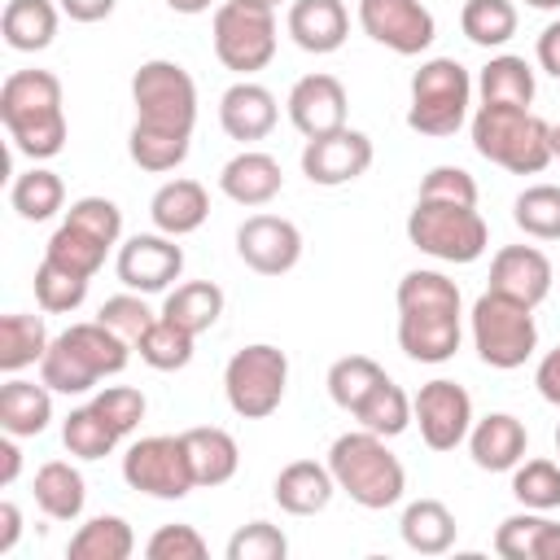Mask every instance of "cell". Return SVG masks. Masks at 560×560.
Returning a JSON list of instances; mask_svg holds the SVG:
<instances>
[{"label": "cell", "mask_w": 560, "mask_h": 560, "mask_svg": "<svg viewBox=\"0 0 560 560\" xmlns=\"http://www.w3.org/2000/svg\"><path fill=\"white\" fill-rule=\"evenodd\" d=\"M206 538L197 534V525H184V521H175V525H158L153 529V538L144 542V556L149 560H206Z\"/></svg>", "instance_id": "51"}, {"label": "cell", "mask_w": 560, "mask_h": 560, "mask_svg": "<svg viewBox=\"0 0 560 560\" xmlns=\"http://www.w3.org/2000/svg\"><path fill=\"white\" fill-rule=\"evenodd\" d=\"M332 494H337V481H332L328 464H315V459H293L271 481V499L289 516H315L332 503Z\"/></svg>", "instance_id": "23"}, {"label": "cell", "mask_w": 560, "mask_h": 560, "mask_svg": "<svg viewBox=\"0 0 560 560\" xmlns=\"http://www.w3.org/2000/svg\"><path fill=\"white\" fill-rule=\"evenodd\" d=\"M66 223L83 228L88 236H96V241L109 245V249H114L118 236H122V210H118L109 197H79V201H70Z\"/></svg>", "instance_id": "47"}, {"label": "cell", "mask_w": 560, "mask_h": 560, "mask_svg": "<svg viewBox=\"0 0 560 560\" xmlns=\"http://www.w3.org/2000/svg\"><path fill=\"white\" fill-rule=\"evenodd\" d=\"M289 538L271 521H249L228 538V560H284Z\"/></svg>", "instance_id": "49"}, {"label": "cell", "mask_w": 560, "mask_h": 560, "mask_svg": "<svg viewBox=\"0 0 560 560\" xmlns=\"http://www.w3.org/2000/svg\"><path fill=\"white\" fill-rule=\"evenodd\" d=\"M398 350L411 363H446L459 350V284L416 267L398 280Z\"/></svg>", "instance_id": "1"}, {"label": "cell", "mask_w": 560, "mask_h": 560, "mask_svg": "<svg viewBox=\"0 0 560 560\" xmlns=\"http://www.w3.org/2000/svg\"><path fill=\"white\" fill-rule=\"evenodd\" d=\"M105 254H109V245H101L96 236H88L83 228L66 223V219H61V228H57V232L48 236V245H44V258H52L57 267H66V271H74V276H88V280L101 271Z\"/></svg>", "instance_id": "43"}, {"label": "cell", "mask_w": 560, "mask_h": 560, "mask_svg": "<svg viewBox=\"0 0 560 560\" xmlns=\"http://www.w3.org/2000/svg\"><path fill=\"white\" fill-rule=\"evenodd\" d=\"M192 346H197V337H192L188 328H179L175 319H166V315H158V319L144 328V337L136 341L140 359H144L153 372H179V368H188V363H192Z\"/></svg>", "instance_id": "38"}, {"label": "cell", "mask_w": 560, "mask_h": 560, "mask_svg": "<svg viewBox=\"0 0 560 560\" xmlns=\"http://www.w3.org/2000/svg\"><path fill=\"white\" fill-rule=\"evenodd\" d=\"M516 4L512 0H464L459 9V31L477 48H503L516 35Z\"/></svg>", "instance_id": "39"}, {"label": "cell", "mask_w": 560, "mask_h": 560, "mask_svg": "<svg viewBox=\"0 0 560 560\" xmlns=\"http://www.w3.org/2000/svg\"><path fill=\"white\" fill-rule=\"evenodd\" d=\"M9 201H13V210H18L26 223H44V219H52L57 210H66V184H61L57 171L31 166V171H22V175L13 179Z\"/></svg>", "instance_id": "36"}, {"label": "cell", "mask_w": 560, "mask_h": 560, "mask_svg": "<svg viewBox=\"0 0 560 560\" xmlns=\"http://www.w3.org/2000/svg\"><path fill=\"white\" fill-rule=\"evenodd\" d=\"M114 271L131 293H166L184 271V249L166 232H140L118 245Z\"/></svg>", "instance_id": "15"}, {"label": "cell", "mask_w": 560, "mask_h": 560, "mask_svg": "<svg viewBox=\"0 0 560 560\" xmlns=\"http://www.w3.org/2000/svg\"><path fill=\"white\" fill-rule=\"evenodd\" d=\"M31 490H35V503H39L44 516H52V521H79V516H83L88 481H83V472H79L74 464H66V459L39 464Z\"/></svg>", "instance_id": "30"}, {"label": "cell", "mask_w": 560, "mask_h": 560, "mask_svg": "<svg viewBox=\"0 0 560 560\" xmlns=\"http://www.w3.org/2000/svg\"><path fill=\"white\" fill-rule=\"evenodd\" d=\"M48 350V328L39 315H26V311H9L0 319V372L18 376L22 368L39 363Z\"/></svg>", "instance_id": "35"}, {"label": "cell", "mask_w": 560, "mask_h": 560, "mask_svg": "<svg viewBox=\"0 0 560 560\" xmlns=\"http://www.w3.org/2000/svg\"><path fill=\"white\" fill-rule=\"evenodd\" d=\"M280 118V105L271 96V88L254 83V79H236L223 96H219V127L241 140V144H254V140H267L271 127Z\"/></svg>", "instance_id": "20"}, {"label": "cell", "mask_w": 560, "mask_h": 560, "mask_svg": "<svg viewBox=\"0 0 560 560\" xmlns=\"http://www.w3.org/2000/svg\"><path fill=\"white\" fill-rule=\"evenodd\" d=\"M477 96L481 105H521L529 109L534 101V70L525 57H512V52H499L481 66L477 74Z\"/></svg>", "instance_id": "33"}, {"label": "cell", "mask_w": 560, "mask_h": 560, "mask_svg": "<svg viewBox=\"0 0 560 560\" xmlns=\"http://www.w3.org/2000/svg\"><path fill=\"white\" fill-rule=\"evenodd\" d=\"M184 438V451H188V464H192V477H197V486H223V481H232L236 477V468H241V446H236V438L228 433V429H219V424H197V429H184L179 433Z\"/></svg>", "instance_id": "27"}, {"label": "cell", "mask_w": 560, "mask_h": 560, "mask_svg": "<svg viewBox=\"0 0 560 560\" xmlns=\"http://www.w3.org/2000/svg\"><path fill=\"white\" fill-rule=\"evenodd\" d=\"M328 472H332L337 490L350 494L368 512L394 508L402 499V490H407L402 459L385 446L381 433H368V429H354V433L332 438V446H328Z\"/></svg>", "instance_id": "4"}, {"label": "cell", "mask_w": 560, "mask_h": 560, "mask_svg": "<svg viewBox=\"0 0 560 560\" xmlns=\"http://www.w3.org/2000/svg\"><path fill=\"white\" fill-rule=\"evenodd\" d=\"M0 122L18 153L48 162L66 149V105L61 79L52 70H13L0 88Z\"/></svg>", "instance_id": "2"}, {"label": "cell", "mask_w": 560, "mask_h": 560, "mask_svg": "<svg viewBox=\"0 0 560 560\" xmlns=\"http://www.w3.org/2000/svg\"><path fill=\"white\" fill-rule=\"evenodd\" d=\"M188 136H162V131H144V127H131L127 136V153L140 171H153V175H166L175 171L184 158H188Z\"/></svg>", "instance_id": "46"}, {"label": "cell", "mask_w": 560, "mask_h": 560, "mask_svg": "<svg viewBox=\"0 0 560 560\" xmlns=\"http://www.w3.org/2000/svg\"><path fill=\"white\" fill-rule=\"evenodd\" d=\"M122 481L149 499H171V503L184 499L197 486L184 438L179 433H153V438L131 442L122 455Z\"/></svg>", "instance_id": "12"}, {"label": "cell", "mask_w": 560, "mask_h": 560, "mask_svg": "<svg viewBox=\"0 0 560 560\" xmlns=\"http://www.w3.org/2000/svg\"><path fill=\"white\" fill-rule=\"evenodd\" d=\"M92 407L109 420V429H114L118 438L136 433V424H140L144 411H149V402H144V394H140L136 385H105V389L92 398Z\"/></svg>", "instance_id": "50"}, {"label": "cell", "mask_w": 560, "mask_h": 560, "mask_svg": "<svg viewBox=\"0 0 560 560\" xmlns=\"http://www.w3.org/2000/svg\"><path fill=\"white\" fill-rule=\"evenodd\" d=\"M57 13H61V4H52V0H9L4 13H0L4 44L13 52H39V48H48L52 35H57Z\"/></svg>", "instance_id": "31"}, {"label": "cell", "mask_w": 560, "mask_h": 560, "mask_svg": "<svg viewBox=\"0 0 560 560\" xmlns=\"http://www.w3.org/2000/svg\"><path fill=\"white\" fill-rule=\"evenodd\" d=\"M529 9H560V0H525Z\"/></svg>", "instance_id": "59"}, {"label": "cell", "mask_w": 560, "mask_h": 560, "mask_svg": "<svg viewBox=\"0 0 560 560\" xmlns=\"http://www.w3.org/2000/svg\"><path fill=\"white\" fill-rule=\"evenodd\" d=\"M18 472H22V451H18V438L4 433L0 438V486H13Z\"/></svg>", "instance_id": "57"}, {"label": "cell", "mask_w": 560, "mask_h": 560, "mask_svg": "<svg viewBox=\"0 0 560 560\" xmlns=\"http://www.w3.org/2000/svg\"><path fill=\"white\" fill-rule=\"evenodd\" d=\"M472 149L512 171V175H538L547 171L551 153V122H542L534 109L521 105H477L472 114Z\"/></svg>", "instance_id": "5"}, {"label": "cell", "mask_w": 560, "mask_h": 560, "mask_svg": "<svg viewBox=\"0 0 560 560\" xmlns=\"http://www.w3.org/2000/svg\"><path fill=\"white\" fill-rule=\"evenodd\" d=\"M350 416L359 420V429L381 433V438H398V433H407V424L416 420V416H411V398H407L402 385H394L389 376H385Z\"/></svg>", "instance_id": "37"}, {"label": "cell", "mask_w": 560, "mask_h": 560, "mask_svg": "<svg viewBox=\"0 0 560 560\" xmlns=\"http://www.w3.org/2000/svg\"><path fill=\"white\" fill-rule=\"evenodd\" d=\"M381 381H385V368H381L372 354H341V359L328 368V398H332L341 411H354Z\"/></svg>", "instance_id": "40"}, {"label": "cell", "mask_w": 560, "mask_h": 560, "mask_svg": "<svg viewBox=\"0 0 560 560\" xmlns=\"http://www.w3.org/2000/svg\"><path fill=\"white\" fill-rule=\"evenodd\" d=\"M131 551H136V534L114 512H101V516L83 521L70 534V542H66V556L70 560H127Z\"/></svg>", "instance_id": "32"}, {"label": "cell", "mask_w": 560, "mask_h": 560, "mask_svg": "<svg viewBox=\"0 0 560 560\" xmlns=\"http://www.w3.org/2000/svg\"><path fill=\"white\" fill-rule=\"evenodd\" d=\"M289 35L302 52H337L350 35V13L341 0H293L289 4Z\"/></svg>", "instance_id": "24"}, {"label": "cell", "mask_w": 560, "mask_h": 560, "mask_svg": "<svg viewBox=\"0 0 560 560\" xmlns=\"http://www.w3.org/2000/svg\"><path fill=\"white\" fill-rule=\"evenodd\" d=\"M210 4H214V0H166V9H175V13H188V18H192V13H206Z\"/></svg>", "instance_id": "58"}, {"label": "cell", "mask_w": 560, "mask_h": 560, "mask_svg": "<svg viewBox=\"0 0 560 560\" xmlns=\"http://www.w3.org/2000/svg\"><path fill=\"white\" fill-rule=\"evenodd\" d=\"M359 26L368 39L398 57H420L438 35L424 0H359Z\"/></svg>", "instance_id": "13"}, {"label": "cell", "mask_w": 560, "mask_h": 560, "mask_svg": "<svg viewBox=\"0 0 560 560\" xmlns=\"http://www.w3.org/2000/svg\"><path fill=\"white\" fill-rule=\"evenodd\" d=\"M18 538H22V512L13 499H4L0 503V556H9L18 547Z\"/></svg>", "instance_id": "56"}, {"label": "cell", "mask_w": 560, "mask_h": 560, "mask_svg": "<svg viewBox=\"0 0 560 560\" xmlns=\"http://www.w3.org/2000/svg\"><path fill=\"white\" fill-rule=\"evenodd\" d=\"M96 319H101L105 328H114L122 341H131V346H136V341L144 337V328H149L158 315L144 306V293H131V289H127V293L105 298V302H101V311H96Z\"/></svg>", "instance_id": "48"}, {"label": "cell", "mask_w": 560, "mask_h": 560, "mask_svg": "<svg viewBox=\"0 0 560 560\" xmlns=\"http://www.w3.org/2000/svg\"><path fill=\"white\" fill-rule=\"evenodd\" d=\"M368 166H372V140H368V131H354V127L315 136L302 149V175L319 188L354 184Z\"/></svg>", "instance_id": "17"}, {"label": "cell", "mask_w": 560, "mask_h": 560, "mask_svg": "<svg viewBox=\"0 0 560 560\" xmlns=\"http://www.w3.org/2000/svg\"><path fill=\"white\" fill-rule=\"evenodd\" d=\"M398 529H402V542L416 556H442V551L455 547V534H459L455 512L442 499H416V503H407Z\"/></svg>", "instance_id": "29"}, {"label": "cell", "mask_w": 560, "mask_h": 560, "mask_svg": "<svg viewBox=\"0 0 560 560\" xmlns=\"http://www.w3.org/2000/svg\"><path fill=\"white\" fill-rule=\"evenodd\" d=\"M538 66H542L551 79H560V18L547 22L542 35H538Z\"/></svg>", "instance_id": "55"}, {"label": "cell", "mask_w": 560, "mask_h": 560, "mask_svg": "<svg viewBox=\"0 0 560 560\" xmlns=\"http://www.w3.org/2000/svg\"><path fill=\"white\" fill-rule=\"evenodd\" d=\"M468 328H472V350L486 368H499V372H512L521 368L534 350H538V324H534V306L508 298V293H494L486 289L477 302H472V315H468Z\"/></svg>", "instance_id": "9"}, {"label": "cell", "mask_w": 560, "mask_h": 560, "mask_svg": "<svg viewBox=\"0 0 560 560\" xmlns=\"http://www.w3.org/2000/svg\"><path fill=\"white\" fill-rule=\"evenodd\" d=\"M512 494L521 508L556 512L560 508V464L556 459H521L512 468Z\"/></svg>", "instance_id": "45"}, {"label": "cell", "mask_w": 560, "mask_h": 560, "mask_svg": "<svg viewBox=\"0 0 560 560\" xmlns=\"http://www.w3.org/2000/svg\"><path fill=\"white\" fill-rule=\"evenodd\" d=\"M61 442L74 459H105L122 438L109 429V420L88 402V407H74L66 420H61Z\"/></svg>", "instance_id": "42"}, {"label": "cell", "mask_w": 560, "mask_h": 560, "mask_svg": "<svg viewBox=\"0 0 560 560\" xmlns=\"http://www.w3.org/2000/svg\"><path fill=\"white\" fill-rule=\"evenodd\" d=\"M551 153L560 158V122H551Z\"/></svg>", "instance_id": "60"}, {"label": "cell", "mask_w": 560, "mask_h": 560, "mask_svg": "<svg viewBox=\"0 0 560 560\" xmlns=\"http://www.w3.org/2000/svg\"><path fill=\"white\" fill-rule=\"evenodd\" d=\"M490 289L525 306H538L551 293V258L538 245H503L490 258Z\"/></svg>", "instance_id": "19"}, {"label": "cell", "mask_w": 560, "mask_h": 560, "mask_svg": "<svg viewBox=\"0 0 560 560\" xmlns=\"http://www.w3.org/2000/svg\"><path fill=\"white\" fill-rule=\"evenodd\" d=\"M534 385H538V394H542L551 407H560V346H556V350H547V354L538 359Z\"/></svg>", "instance_id": "53"}, {"label": "cell", "mask_w": 560, "mask_h": 560, "mask_svg": "<svg viewBox=\"0 0 560 560\" xmlns=\"http://www.w3.org/2000/svg\"><path fill=\"white\" fill-rule=\"evenodd\" d=\"M289 122L315 140V136H328V131H341L346 127V88L337 74H302L293 88H289Z\"/></svg>", "instance_id": "18"}, {"label": "cell", "mask_w": 560, "mask_h": 560, "mask_svg": "<svg viewBox=\"0 0 560 560\" xmlns=\"http://www.w3.org/2000/svg\"><path fill=\"white\" fill-rule=\"evenodd\" d=\"M411 416L420 424V438L429 451H455L459 442H468L472 429V398L464 385L438 376L429 385H420V394L411 398Z\"/></svg>", "instance_id": "14"}, {"label": "cell", "mask_w": 560, "mask_h": 560, "mask_svg": "<svg viewBox=\"0 0 560 560\" xmlns=\"http://www.w3.org/2000/svg\"><path fill=\"white\" fill-rule=\"evenodd\" d=\"M219 188H223V197L236 201V206H267V201L280 197L284 171H280V162H276L271 153H262V149H241L236 158L223 162Z\"/></svg>", "instance_id": "22"}, {"label": "cell", "mask_w": 560, "mask_h": 560, "mask_svg": "<svg viewBox=\"0 0 560 560\" xmlns=\"http://www.w3.org/2000/svg\"><path fill=\"white\" fill-rule=\"evenodd\" d=\"M556 451H560V424H556Z\"/></svg>", "instance_id": "62"}, {"label": "cell", "mask_w": 560, "mask_h": 560, "mask_svg": "<svg viewBox=\"0 0 560 560\" xmlns=\"http://www.w3.org/2000/svg\"><path fill=\"white\" fill-rule=\"evenodd\" d=\"M236 254L258 276H284L302 258V232L284 214H249L236 228Z\"/></svg>", "instance_id": "16"}, {"label": "cell", "mask_w": 560, "mask_h": 560, "mask_svg": "<svg viewBox=\"0 0 560 560\" xmlns=\"http://www.w3.org/2000/svg\"><path fill=\"white\" fill-rule=\"evenodd\" d=\"M289 389V354L271 341L236 350L223 368V398L241 420H267Z\"/></svg>", "instance_id": "10"}, {"label": "cell", "mask_w": 560, "mask_h": 560, "mask_svg": "<svg viewBox=\"0 0 560 560\" xmlns=\"http://www.w3.org/2000/svg\"><path fill=\"white\" fill-rule=\"evenodd\" d=\"M131 105H136V127L192 140L197 83L179 61H166V57L140 61V70L131 74Z\"/></svg>", "instance_id": "8"}, {"label": "cell", "mask_w": 560, "mask_h": 560, "mask_svg": "<svg viewBox=\"0 0 560 560\" xmlns=\"http://www.w3.org/2000/svg\"><path fill=\"white\" fill-rule=\"evenodd\" d=\"M214 57L236 70L241 79H249L254 70H262L276 57V9H258L245 0H223L214 9Z\"/></svg>", "instance_id": "11"}, {"label": "cell", "mask_w": 560, "mask_h": 560, "mask_svg": "<svg viewBox=\"0 0 560 560\" xmlns=\"http://www.w3.org/2000/svg\"><path fill=\"white\" fill-rule=\"evenodd\" d=\"M70 22H105L118 0H57Z\"/></svg>", "instance_id": "54"}, {"label": "cell", "mask_w": 560, "mask_h": 560, "mask_svg": "<svg viewBox=\"0 0 560 560\" xmlns=\"http://www.w3.org/2000/svg\"><path fill=\"white\" fill-rule=\"evenodd\" d=\"M494 551L503 560H560V525L547 512H512L494 529Z\"/></svg>", "instance_id": "25"}, {"label": "cell", "mask_w": 560, "mask_h": 560, "mask_svg": "<svg viewBox=\"0 0 560 560\" xmlns=\"http://www.w3.org/2000/svg\"><path fill=\"white\" fill-rule=\"evenodd\" d=\"M512 223L534 241H560V184H529L516 192Z\"/></svg>", "instance_id": "41"}, {"label": "cell", "mask_w": 560, "mask_h": 560, "mask_svg": "<svg viewBox=\"0 0 560 560\" xmlns=\"http://www.w3.org/2000/svg\"><path fill=\"white\" fill-rule=\"evenodd\" d=\"M88 298V276H74L66 267H57L52 258H44L35 267V302L44 315H70L79 311Z\"/></svg>", "instance_id": "44"}, {"label": "cell", "mask_w": 560, "mask_h": 560, "mask_svg": "<svg viewBox=\"0 0 560 560\" xmlns=\"http://www.w3.org/2000/svg\"><path fill=\"white\" fill-rule=\"evenodd\" d=\"M52 420V389L44 381H4L0 389V429L13 438H39Z\"/></svg>", "instance_id": "28"}, {"label": "cell", "mask_w": 560, "mask_h": 560, "mask_svg": "<svg viewBox=\"0 0 560 560\" xmlns=\"http://www.w3.org/2000/svg\"><path fill=\"white\" fill-rule=\"evenodd\" d=\"M245 4H258V9H276L280 0H245Z\"/></svg>", "instance_id": "61"}, {"label": "cell", "mask_w": 560, "mask_h": 560, "mask_svg": "<svg viewBox=\"0 0 560 560\" xmlns=\"http://www.w3.org/2000/svg\"><path fill=\"white\" fill-rule=\"evenodd\" d=\"M420 197H438V201H464L477 206V179L464 166H433L420 179Z\"/></svg>", "instance_id": "52"}, {"label": "cell", "mask_w": 560, "mask_h": 560, "mask_svg": "<svg viewBox=\"0 0 560 560\" xmlns=\"http://www.w3.org/2000/svg\"><path fill=\"white\" fill-rule=\"evenodd\" d=\"M529 433L512 411H490L468 429V455L481 472H512L525 459Z\"/></svg>", "instance_id": "21"}, {"label": "cell", "mask_w": 560, "mask_h": 560, "mask_svg": "<svg viewBox=\"0 0 560 560\" xmlns=\"http://www.w3.org/2000/svg\"><path fill=\"white\" fill-rule=\"evenodd\" d=\"M472 105V74L455 57H429L411 74V105H407V127L420 136H455L468 122Z\"/></svg>", "instance_id": "7"}, {"label": "cell", "mask_w": 560, "mask_h": 560, "mask_svg": "<svg viewBox=\"0 0 560 560\" xmlns=\"http://www.w3.org/2000/svg\"><path fill=\"white\" fill-rule=\"evenodd\" d=\"M131 341H122L114 328H105L101 319H83L70 324L66 332H57L39 359V381L52 394H88L96 389V381L118 376L131 359Z\"/></svg>", "instance_id": "3"}, {"label": "cell", "mask_w": 560, "mask_h": 560, "mask_svg": "<svg viewBox=\"0 0 560 560\" xmlns=\"http://www.w3.org/2000/svg\"><path fill=\"white\" fill-rule=\"evenodd\" d=\"M407 241L438 258V262H477L490 245V228L477 214V206L464 201H438V197H416L411 214H407Z\"/></svg>", "instance_id": "6"}, {"label": "cell", "mask_w": 560, "mask_h": 560, "mask_svg": "<svg viewBox=\"0 0 560 560\" xmlns=\"http://www.w3.org/2000/svg\"><path fill=\"white\" fill-rule=\"evenodd\" d=\"M162 315L175 319L179 328H188L192 337H201V332H210V328L219 324V315H223V289H219L214 280H184V284H175V289L166 293Z\"/></svg>", "instance_id": "34"}, {"label": "cell", "mask_w": 560, "mask_h": 560, "mask_svg": "<svg viewBox=\"0 0 560 560\" xmlns=\"http://www.w3.org/2000/svg\"><path fill=\"white\" fill-rule=\"evenodd\" d=\"M149 219H153L158 232H166V236L179 241V236L197 232V228L210 219V197H206V188H201L197 179H188V175L166 179V184L153 192V201H149Z\"/></svg>", "instance_id": "26"}]
</instances>
